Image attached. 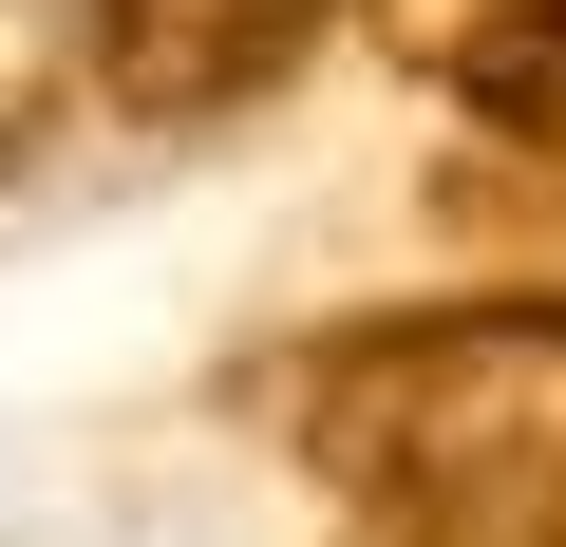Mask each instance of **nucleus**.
Masks as SVG:
<instances>
[{"mask_svg": "<svg viewBox=\"0 0 566 547\" xmlns=\"http://www.w3.org/2000/svg\"><path fill=\"white\" fill-rule=\"evenodd\" d=\"M283 453L359 509V547H566V284L322 322L283 359Z\"/></svg>", "mask_w": 566, "mask_h": 547, "instance_id": "f257e3e1", "label": "nucleus"}, {"mask_svg": "<svg viewBox=\"0 0 566 547\" xmlns=\"http://www.w3.org/2000/svg\"><path fill=\"white\" fill-rule=\"evenodd\" d=\"M359 0H95V95L133 133H227L303 76Z\"/></svg>", "mask_w": 566, "mask_h": 547, "instance_id": "f03ea898", "label": "nucleus"}, {"mask_svg": "<svg viewBox=\"0 0 566 547\" xmlns=\"http://www.w3.org/2000/svg\"><path fill=\"white\" fill-rule=\"evenodd\" d=\"M472 133H566V0H416Z\"/></svg>", "mask_w": 566, "mask_h": 547, "instance_id": "7ed1b4c3", "label": "nucleus"}, {"mask_svg": "<svg viewBox=\"0 0 566 547\" xmlns=\"http://www.w3.org/2000/svg\"><path fill=\"white\" fill-rule=\"evenodd\" d=\"M95 95V0H0V189H20Z\"/></svg>", "mask_w": 566, "mask_h": 547, "instance_id": "20e7f679", "label": "nucleus"}, {"mask_svg": "<svg viewBox=\"0 0 566 547\" xmlns=\"http://www.w3.org/2000/svg\"><path fill=\"white\" fill-rule=\"evenodd\" d=\"M453 208H472L491 245H566V133H472Z\"/></svg>", "mask_w": 566, "mask_h": 547, "instance_id": "39448f33", "label": "nucleus"}]
</instances>
